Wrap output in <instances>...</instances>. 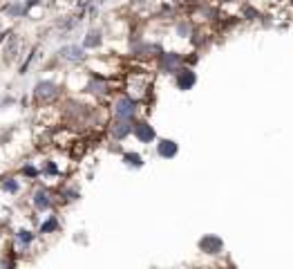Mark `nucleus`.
Returning a JSON list of instances; mask_svg holds the SVG:
<instances>
[{
  "instance_id": "nucleus-1",
  "label": "nucleus",
  "mask_w": 293,
  "mask_h": 269,
  "mask_svg": "<svg viewBox=\"0 0 293 269\" xmlns=\"http://www.w3.org/2000/svg\"><path fill=\"white\" fill-rule=\"evenodd\" d=\"M200 249L204 253H222L224 251V240L217 236H204L200 240Z\"/></svg>"
},
{
  "instance_id": "nucleus-2",
  "label": "nucleus",
  "mask_w": 293,
  "mask_h": 269,
  "mask_svg": "<svg viewBox=\"0 0 293 269\" xmlns=\"http://www.w3.org/2000/svg\"><path fill=\"white\" fill-rule=\"evenodd\" d=\"M114 115H117V119H132L134 101L128 99V97H121V99L117 101V106H114Z\"/></svg>"
},
{
  "instance_id": "nucleus-3",
  "label": "nucleus",
  "mask_w": 293,
  "mask_h": 269,
  "mask_svg": "<svg viewBox=\"0 0 293 269\" xmlns=\"http://www.w3.org/2000/svg\"><path fill=\"white\" fill-rule=\"evenodd\" d=\"M195 83H197V76L192 70H188V67L177 70V87H179V90H190Z\"/></svg>"
},
{
  "instance_id": "nucleus-4",
  "label": "nucleus",
  "mask_w": 293,
  "mask_h": 269,
  "mask_svg": "<svg viewBox=\"0 0 293 269\" xmlns=\"http://www.w3.org/2000/svg\"><path fill=\"white\" fill-rule=\"evenodd\" d=\"M177 151H179V146H177V142H172V139H161V142L157 144V153H159V157H164V159L175 157Z\"/></svg>"
},
{
  "instance_id": "nucleus-5",
  "label": "nucleus",
  "mask_w": 293,
  "mask_h": 269,
  "mask_svg": "<svg viewBox=\"0 0 293 269\" xmlns=\"http://www.w3.org/2000/svg\"><path fill=\"white\" fill-rule=\"evenodd\" d=\"M181 63V56L179 54H172V52H168V54H161L159 59V67L164 72H177V65Z\"/></svg>"
},
{
  "instance_id": "nucleus-6",
  "label": "nucleus",
  "mask_w": 293,
  "mask_h": 269,
  "mask_svg": "<svg viewBox=\"0 0 293 269\" xmlns=\"http://www.w3.org/2000/svg\"><path fill=\"white\" fill-rule=\"evenodd\" d=\"M34 97L36 99H52V97H56V85L50 81H40L34 90Z\"/></svg>"
},
{
  "instance_id": "nucleus-7",
  "label": "nucleus",
  "mask_w": 293,
  "mask_h": 269,
  "mask_svg": "<svg viewBox=\"0 0 293 269\" xmlns=\"http://www.w3.org/2000/svg\"><path fill=\"white\" fill-rule=\"evenodd\" d=\"M134 134H137V139L139 142H143V144H150L155 139V130H153V126H148L145 121H141L134 126Z\"/></svg>"
},
{
  "instance_id": "nucleus-8",
  "label": "nucleus",
  "mask_w": 293,
  "mask_h": 269,
  "mask_svg": "<svg viewBox=\"0 0 293 269\" xmlns=\"http://www.w3.org/2000/svg\"><path fill=\"white\" fill-rule=\"evenodd\" d=\"M134 128L130 126V119H117V123L112 126V134L117 139H123V137H128L130 132H132Z\"/></svg>"
},
{
  "instance_id": "nucleus-9",
  "label": "nucleus",
  "mask_w": 293,
  "mask_h": 269,
  "mask_svg": "<svg viewBox=\"0 0 293 269\" xmlns=\"http://www.w3.org/2000/svg\"><path fill=\"white\" fill-rule=\"evenodd\" d=\"M63 59H67V61H74V63H78V61H83L85 59V54H83V50L81 48H76V45H67V48H63Z\"/></svg>"
},
{
  "instance_id": "nucleus-10",
  "label": "nucleus",
  "mask_w": 293,
  "mask_h": 269,
  "mask_svg": "<svg viewBox=\"0 0 293 269\" xmlns=\"http://www.w3.org/2000/svg\"><path fill=\"white\" fill-rule=\"evenodd\" d=\"M34 206H36V209H40V211L50 209V198H47L45 191H36V193H34Z\"/></svg>"
},
{
  "instance_id": "nucleus-11",
  "label": "nucleus",
  "mask_w": 293,
  "mask_h": 269,
  "mask_svg": "<svg viewBox=\"0 0 293 269\" xmlns=\"http://www.w3.org/2000/svg\"><path fill=\"white\" fill-rule=\"evenodd\" d=\"M83 45L85 48H99L101 45V32H90L85 36V40H83Z\"/></svg>"
},
{
  "instance_id": "nucleus-12",
  "label": "nucleus",
  "mask_w": 293,
  "mask_h": 269,
  "mask_svg": "<svg viewBox=\"0 0 293 269\" xmlns=\"http://www.w3.org/2000/svg\"><path fill=\"white\" fill-rule=\"evenodd\" d=\"M123 159H125V162L130 164V166H134V168L143 166V159H141L137 153H125V155H123Z\"/></svg>"
},
{
  "instance_id": "nucleus-13",
  "label": "nucleus",
  "mask_w": 293,
  "mask_h": 269,
  "mask_svg": "<svg viewBox=\"0 0 293 269\" xmlns=\"http://www.w3.org/2000/svg\"><path fill=\"white\" fill-rule=\"evenodd\" d=\"M25 12H27V7H23V5H12V7H9V14H12V16H23Z\"/></svg>"
},
{
  "instance_id": "nucleus-14",
  "label": "nucleus",
  "mask_w": 293,
  "mask_h": 269,
  "mask_svg": "<svg viewBox=\"0 0 293 269\" xmlns=\"http://www.w3.org/2000/svg\"><path fill=\"white\" fill-rule=\"evenodd\" d=\"M18 240L23 242V245H29V242L34 240V234H29V231H18Z\"/></svg>"
},
{
  "instance_id": "nucleus-15",
  "label": "nucleus",
  "mask_w": 293,
  "mask_h": 269,
  "mask_svg": "<svg viewBox=\"0 0 293 269\" xmlns=\"http://www.w3.org/2000/svg\"><path fill=\"white\" fill-rule=\"evenodd\" d=\"M56 227H59V225H56V220H54V218H50V220H47L45 225H43V229H40V231H43V234H50V231H54Z\"/></svg>"
},
{
  "instance_id": "nucleus-16",
  "label": "nucleus",
  "mask_w": 293,
  "mask_h": 269,
  "mask_svg": "<svg viewBox=\"0 0 293 269\" xmlns=\"http://www.w3.org/2000/svg\"><path fill=\"white\" fill-rule=\"evenodd\" d=\"M5 191H9V193H16V191H18V182H16V180H9V182H5Z\"/></svg>"
},
{
  "instance_id": "nucleus-17",
  "label": "nucleus",
  "mask_w": 293,
  "mask_h": 269,
  "mask_svg": "<svg viewBox=\"0 0 293 269\" xmlns=\"http://www.w3.org/2000/svg\"><path fill=\"white\" fill-rule=\"evenodd\" d=\"M23 173H25V175H29V177H36V175H38V170L31 168V166H25V168H23Z\"/></svg>"
},
{
  "instance_id": "nucleus-18",
  "label": "nucleus",
  "mask_w": 293,
  "mask_h": 269,
  "mask_svg": "<svg viewBox=\"0 0 293 269\" xmlns=\"http://www.w3.org/2000/svg\"><path fill=\"white\" fill-rule=\"evenodd\" d=\"M47 173H56V166H54V164H47Z\"/></svg>"
},
{
  "instance_id": "nucleus-19",
  "label": "nucleus",
  "mask_w": 293,
  "mask_h": 269,
  "mask_svg": "<svg viewBox=\"0 0 293 269\" xmlns=\"http://www.w3.org/2000/svg\"><path fill=\"white\" fill-rule=\"evenodd\" d=\"M291 5H293V0H291Z\"/></svg>"
}]
</instances>
